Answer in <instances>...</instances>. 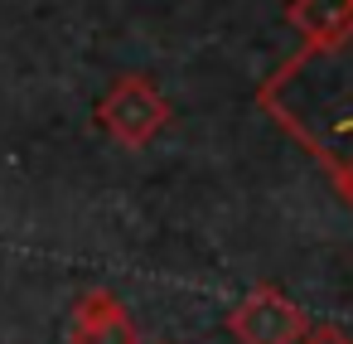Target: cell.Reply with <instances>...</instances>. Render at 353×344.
<instances>
[{"label":"cell","mask_w":353,"mask_h":344,"mask_svg":"<svg viewBox=\"0 0 353 344\" xmlns=\"http://www.w3.org/2000/svg\"><path fill=\"white\" fill-rule=\"evenodd\" d=\"M261 112L276 117L324 170L353 155V20L319 44H305L261 93Z\"/></svg>","instance_id":"cell-1"},{"label":"cell","mask_w":353,"mask_h":344,"mask_svg":"<svg viewBox=\"0 0 353 344\" xmlns=\"http://www.w3.org/2000/svg\"><path fill=\"white\" fill-rule=\"evenodd\" d=\"M329 180H334V184H339V194L353 204V155H348V160H339V165L329 170Z\"/></svg>","instance_id":"cell-7"},{"label":"cell","mask_w":353,"mask_h":344,"mask_svg":"<svg viewBox=\"0 0 353 344\" xmlns=\"http://www.w3.org/2000/svg\"><path fill=\"white\" fill-rule=\"evenodd\" d=\"M73 344H141L131 315L121 310V300L112 291H88L73 310Z\"/></svg>","instance_id":"cell-4"},{"label":"cell","mask_w":353,"mask_h":344,"mask_svg":"<svg viewBox=\"0 0 353 344\" xmlns=\"http://www.w3.org/2000/svg\"><path fill=\"white\" fill-rule=\"evenodd\" d=\"M228 329L237 334V344H295L310 320L295 300H285L276 286H256L228 320Z\"/></svg>","instance_id":"cell-3"},{"label":"cell","mask_w":353,"mask_h":344,"mask_svg":"<svg viewBox=\"0 0 353 344\" xmlns=\"http://www.w3.org/2000/svg\"><path fill=\"white\" fill-rule=\"evenodd\" d=\"M97 122L112 141L141 151L160 136V126L170 122V102L155 93V83L145 73H126L112 83V93L97 102Z\"/></svg>","instance_id":"cell-2"},{"label":"cell","mask_w":353,"mask_h":344,"mask_svg":"<svg viewBox=\"0 0 353 344\" xmlns=\"http://www.w3.org/2000/svg\"><path fill=\"white\" fill-rule=\"evenodd\" d=\"M295 344H353V339H348L343 329H334V325H310Z\"/></svg>","instance_id":"cell-6"},{"label":"cell","mask_w":353,"mask_h":344,"mask_svg":"<svg viewBox=\"0 0 353 344\" xmlns=\"http://www.w3.org/2000/svg\"><path fill=\"white\" fill-rule=\"evenodd\" d=\"M285 20L305 35V44H319V39H334L353 20V0H295Z\"/></svg>","instance_id":"cell-5"}]
</instances>
